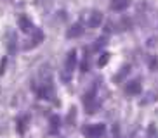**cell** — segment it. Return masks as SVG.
Masks as SVG:
<instances>
[{
	"mask_svg": "<svg viewBox=\"0 0 158 138\" xmlns=\"http://www.w3.org/2000/svg\"><path fill=\"white\" fill-rule=\"evenodd\" d=\"M64 69L66 73L71 74L77 69V50H70L68 55H66V60H64Z\"/></svg>",
	"mask_w": 158,
	"mask_h": 138,
	"instance_id": "cell-3",
	"label": "cell"
},
{
	"mask_svg": "<svg viewBox=\"0 0 158 138\" xmlns=\"http://www.w3.org/2000/svg\"><path fill=\"white\" fill-rule=\"evenodd\" d=\"M57 126H59V117L52 116V128H57Z\"/></svg>",
	"mask_w": 158,
	"mask_h": 138,
	"instance_id": "cell-10",
	"label": "cell"
},
{
	"mask_svg": "<svg viewBox=\"0 0 158 138\" xmlns=\"http://www.w3.org/2000/svg\"><path fill=\"white\" fill-rule=\"evenodd\" d=\"M130 5V0H111V9L113 10H125Z\"/></svg>",
	"mask_w": 158,
	"mask_h": 138,
	"instance_id": "cell-7",
	"label": "cell"
},
{
	"mask_svg": "<svg viewBox=\"0 0 158 138\" xmlns=\"http://www.w3.org/2000/svg\"><path fill=\"white\" fill-rule=\"evenodd\" d=\"M106 131V126L102 123H98V124H90V126H85L84 128V135L87 138H101Z\"/></svg>",
	"mask_w": 158,
	"mask_h": 138,
	"instance_id": "cell-1",
	"label": "cell"
},
{
	"mask_svg": "<svg viewBox=\"0 0 158 138\" xmlns=\"http://www.w3.org/2000/svg\"><path fill=\"white\" fill-rule=\"evenodd\" d=\"M101 23H102V14L99 10H92V12L89 14V19H87L89 28H99Z\"/></svg>",
	"mask_w": 158,
	"mask_h": 138,
	"instance_id": "cell-4",
	"label": "cell"
},
{
	"mask_svg": "<svg viewBox=\"0 0 158 138\" xmlns=\"http://www.w3.org/2000/svg\"><path fill=\"white\" fill-rule=\"evenodd\" d=\"M108 60H110V54H106V52H104V54L101 55V59H99V66H104Z\"/></svg>",
	"mask_w": 158,
	"mask_h": 138,
	"instance_id": "cell-9",
	"label": "cell"
},
{
	"mask_svg": "<svg viewBox=\"0 0 158 138\" xmlns=\"http://www.w3.org/2000/svg\"><path fill=\"white\" fill-rule=\"evenodd\" d=\"M82 33H84V28H82V24H80V23H77V24H73V26L68 29L66 35H68V38H77V36H80Z\"/></svg>",
	"mask_w": 158,
	"mask_h": 138,
	"instance_id": "cell-8",
	"label": "cell"
},
{
	"mask_svg": "<svg viewBox=\"0 0 158 138\" xmlns=\"http://www.w3.org/2000/svg\"><path fill=\"white\" fill-rule=\"evenodd\" d=\"M84 104H85V109H87L89 114H92V112H96V110H98L99 104L96 102V95H94V90H92V92H89V93H85V97H84Z\"/></svg>",
	"mask_w": 158,
	"mask_h": 138,
	"instance_id": "cell-2",
	"label": "cell"
},
{
	"mask_svg": "<svg viewBox=\"0 0 158 138\" xmlns=\"http://www.w3.org/2000/svg\"><path fill=\"white\" fill-rule=\"evenodd\" d=\"M19 28H21V29H23L24 33H31L33 29H35V26H33L31 24V21H30L28 17H19Z\"/></svg>",
	"mask_w": 158,
	"mask_h": 138,
	"instance_id": "cell-6",
	"label": "cell"
},
{
	"mask_svg": "<svg viewBox=\"0 0 158 138\" xmlns=\"http://www.w3.org/2000/svg\"><path fill=\"white\" fill-rule=\"evenodd\" d=\"M125 93H127V95H139V93H141V83H139V79H132V81L127 83Z\"/></svg>",
	"mask_w": 158,
	"mask_h": 138,
	"instance_id": "cell-5",
	"label": "cell"
}]
</instances>
